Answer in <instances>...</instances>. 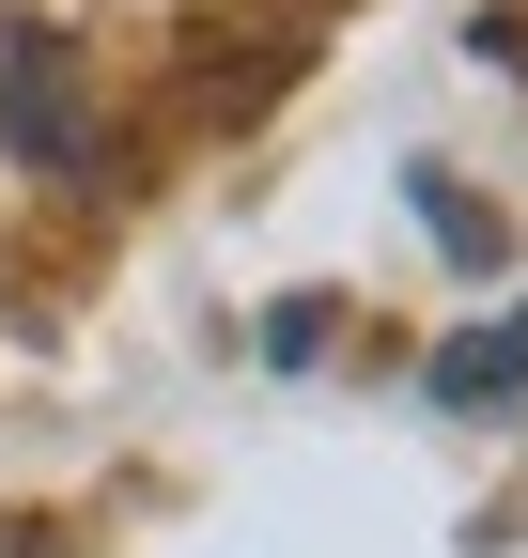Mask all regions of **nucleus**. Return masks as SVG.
<instances>
[{
    "mask_svg": "<svg viewBox=\"0 0 528 558\" xmlns=\"http://www.w3.org/2000/svg\"><path fill=\"white\" fill-rule=\"evenodd\" d=\"M420 218H435V248H451V264H497V218H482L451 171H420Z\"/></svg>",
    "mask_w": 528,
    "mask_h": 558,
    "instance_id": "nucleus-3",
    "label": "nucleus"
},
{
    "mask_svg": "<svg viewBox=\"0 0 528 558\" xmlns=\"http://www.w3.org/2000/svg\"><path fill=\"white\" fill-rule=\"evenodd\" d=\"M0 558H16V527H0Z\"/></svg>",
    "mask_w": 528,
    "mask_h": 558,
    "instance_id": "nucleus-4",
    "label": "nucleus"
},
{
    "mask_svg": "<svg viewBox=\"0 0 528 558\" xmlns=\"http://www.w3.org/2000/svg\"><path fill=\"white\" fill-rule=\"evenodd\" d=\"M0 78H16V94H0V140H16V171H47V186H94V171H109V124L79 109V47H62L47 16H16V32H0Z\"/></svg>",
    "mask_w": 528,
    "mask_h": 558,
    "instance_id": "nucleus-1",
    "label": "nucleus"
},
{
    "mask_svg": "<svg viewBox=\"0 0 528 558\" xmlns=\"http://www.w3.org/2000/svg\"><path fill=\"white\" fill-rule=\"evenodd\" d=\"M513 388H528V295H513L497 326H467V341L435 357V403H451V418H482V403H513Z\"/></svg>",
    "mask_w": 528,
    "mask_h": 558,
    "instance_id": "nucleus-2",
    "label": "nucleus"
}]
</instances>
